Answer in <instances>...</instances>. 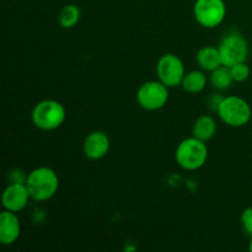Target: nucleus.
<instances>
[{
    "label": "nucleus",
    "instance_id": "7",
    "mask_svg": "<svg viewBox=\"0 0 252 252\" xmlns=\"http://www.w3.org/2000/svg\"><path fill=\"white\" fill-rule=\"evenodd\" d=\"M220 52L221 62L223 65L233 66L239 63L246 62L249 56V43L245 37L240 33L228 34L223 38L220 44L218 46Z\"/></svg>",
    "mask_w": 252,
    "mask_h": 252
},
{
    "label": "nucleus",
    "instance_id": "3",
    "mask_svg": "<svg viewBox=\"0 0 252 252\" xmlns=\"http://www.w3.org/2000/svg\"><path fill=\"white\" fill-rule=\"evenodd\" d=\"M221 122L233 128H240L248 125L251 120L252 110L245 98L230 95L223 97L217 110Z\"/></svg>",
    "mask_w": 252,
    "mask_h": 252
},
{
    "label": "nucleus",
    "instance_id": "13",
    "mask_svg": "<svg viewBox=\"0 0 252 252\" xmlns=\"http://www.w3.org/2000/svg\"><path fill=\"white\" fill-rule=\"evenodd\" d=\"M217 133V122L212 116L203 115L198 117L194 122L193 128H192V134L193 137L198 138V139L203 140V142H208V140L213 139L214 135Z\"/></svg>",
    "mask_w": 252,
    "mask_h": 252
},
{
    "label": "nucleus",
    "instance_id": "18",
    "mask_svg": "<svg viewBox=\"0 0 252 252\" xmlns=\"http://www.w3.org/2000/svg\"><path fill=\"white\" fill-rule=\"evenodd\" d=\"M241 225H243L244 230L249 234V235H252V207H249L245 211L241 213Z\"/></svg>",
    "mask_w": 252,
    "mask_h": 252
},
{
    "label": "nucleus",
    "instance_id": "1",
    "mask_svg": "<svg viewBox=\"0 0 252 252\" xmlns=\"http://www.w3.org/2000/svg\"><path fill=\"white\" fill-rule=\"evenodd\" d=\"M31 199L44 202L56 196L59 189V177L53 169L47 166L32 170L25 179Z\"/></svg>",
    "mask_w": 252,
    "mask_h": 252
},
{
    "label": "nucleus",
    "instance_id": "8",
    "mask_svg": "<svg viewBox=\"0 0 252 252\" xmlns=\"http://www.w3.org/2000/svg\"><path fill=\"white\" fill-rule=\"evenodd\" d=\"M158 79L167 88L181 86L186 74L181 58L174 53H166L159 58L157 63Z\"/></svg>",
    "mask_w": 252,
    "mask_h": 252
},
{
    "label": "nucleus",
    "instance_id": "17",
    "mask_svg": "<svg viewBox=\"0 0 252 252\" xmlns=\"http://www.w3.org/2000/svg\"><path fill=\"white\" fill-rule=\"evenodd\" d=\"M230 73L233 75L234 81H236V83H243V81L248 80L251 70L250 66L246 64V62H244V63H239L236 65L230 66Z\"/></svg>",
    "mask_w": 252,
    "mask_h": 252
},
{
    "label": "nucleus",
    "instance_id": "19",
    "mask_svg": "<svg viewBox=\"0 0 252 252\" xmlns=\"http://www.w3.org/2000/svg\"><path fill=\"white\" fill-rule=\"evenodd\" d=\"M249 250L252 252V235H251V239H250V245H249Z\"/></svg>",
    "mask_w": 252,
    "mask_h": 252
},
{
    "label": "nucleus",
    "instance_id": "4",
    "mask_svg": "<svg viewBox=\"0 0 252 252\" xmlns=\"http://www.w3.org/2000/svg\"><path fill=\"white\" fill-rule=\"evenodd\" d=\"M66 117L64 106L57 100H42L32 110V122L38 129L54 130L61 127Z\"/></svg>",
    "mask_w": 252,
    "mask_h": 252
},
{
    "label": "nucleus",
    "instance_id": "16",
    "mask_svg": "<svg viewBox=\"0 0 252 252\" xmlns=\"http://www.w3.org/2000/svg\"><path fill=\"white\" fill-rule=\"evenodd\" d=\"M81 11L80 7L75 4H68L59 12L58 21L63 29H73L80 21Z\"/></svg>",
    "mask_w": 252,
    "mask_h": 252
},
{
    "label": "nucleus",
    "instance_id": "5",
    "mask_svg": "<svg viewBox=\"0 0 252 252\" xmlns=\"http://www.w3.org/2000/svg\"><path fill=\"white\" fill-rule=\"evenodd\" d=\"M169 101V88L161 81L150 80L142 84L137 91V102L147 111H158Z\"/></svg>",
    "mask_w": 252,
    "mask_h": 252
},
{
    "label": "nucleus",
    "instance_id": "10",
    "mask_svg": "<svg viewBox=\"0 0 252 252\" xmlns=\"http://www.w3.org/2000/svg\"><path fill=\"white\" fill-rule=\"evenodd\" d=\"M111 142L108 135L101 130H95L86 135L83 143V152L88 159L100 160L108 154Z\"/></svg>",
    "mask_w": 252,
    "mask_h": 252
},
{
    "label": "nucleus",
    "instance_id": "11",
    "mask_svg": "<svg viewBox=\"0 0 252 252\" xmlns=\"http://www.w3.org/2000/svg\"><path fill=\"white\" fill-rule=\"evenodd\" d=\"M21 234V223L17 213L4 211L0 214V243L2 245H12Z\"/></svg>",
    "mask_w": 252,
    "mask_h": 252
},
{
    "label": "nucleus",
    "instance_id": "15",
    "mask_svg": "<svg viewBox=\"0 0 252 252\" xmlns=\"http://www.w3.org/2000/svg\"><path fill=\"white\" fill-rule=\"evenodd\" d=\"M209 81L217 90H226L233 85V83H235L230 73V68L225 65H221L216 70L211 71Z\"/></svg>",
    "mask_w": 252,
    "mask_h": 252
},
{
    "label": "nucleus",
    "instance_id": "6",
    "mask_svg": "<svg viewBox=\"0 0 252 252\" xmlns=\"http://www.w3.org/2000/svg\"><path fill=\"white\" fill-rule=\"evenodd\" d=\"M193 16L201 26L216 29L225 19L226 5L224 0H196Z\"/></svg>",
    "mask_w": 252,
    "mask_h": 252
},
{
    "label": "nucleus",
    "instance_id": "12",
    "mask_svg": "<svg viewBox=\"0 0 252 252\" xmlns=\"http://www.w3.org/2000/svg\"><path fill=\"white\" fill-rule=\"evenodd\" d=\"M196 61L202 70L209 71V73L216 70V69H218L219 66L223 65L219 48L214 46L202 47V48L197 52Z\"/></svg>",
    "mask_w": 252,
    "mask_h": 252
},
{
    "label": "nucleus",
    "instance_id": "2",
    "mask_svg": "<svg viewBox=\"0 0 252 252\" xmlns=\"http://www.w3.org/2000/svg\"><path fill=\"white\" fill-rule=\"evenodd\" d=\"M175 159L180 167L187 171H196L204 166L208 159L207 143L196 137H189L182 140L176 148Z\"/></svg>",
    "mask_w": 252,
    "mask_h": 252
},
{
    "label": "nucleus",
    "instance_id": "14",
    "mask_svg": "<svg viewBox=\"0 0 252 252\" xmlns=\"http://www.w3.org/2000/svg\"><path fill=\"white\" fill-rule=\"evenodd\" d=\"M208 78H207L204 70H192L186 73L182 80L181 86L186 93L189 94H199L206 89Z\"/></svg>",
    "mask_w": 252,
    "mask_h": 252
},
{
    "label": "nucleus",
    "instance_id": "9",
    "mask_svg": "<svg viewBox=\"0 0 252 252\" xmlns=\"http://www.w3.org/2000/svg\"><path fill=\"white\" fill-rule=\"evenodd\" d=\"M30 192L24 182H12L5 187L1 196V203L6 211L20 213L30 203Z\"/></svg>",
    "mask_w": 252,
    "mask_h": 252
}]
</instances>
